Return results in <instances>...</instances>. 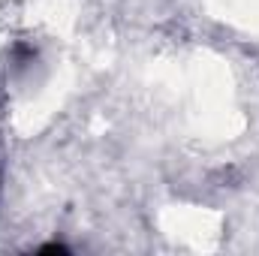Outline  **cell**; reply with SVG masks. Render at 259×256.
<instances>
[{
	"instance_id": "obj_1",
	"label": "cell",
	"mask_w": 259,
	"mask_h": 256,
	"mask_svg": "<svg viewBox=\"0 0 259 256\" xmlns=\"http://www.w3.org/2000/svg\"><path fill=\"white\" fill-rule=\"evenodd\" d=\"M42 253H66L64 244H49V247H42Z\"/></svg>"
}]
</instances>
